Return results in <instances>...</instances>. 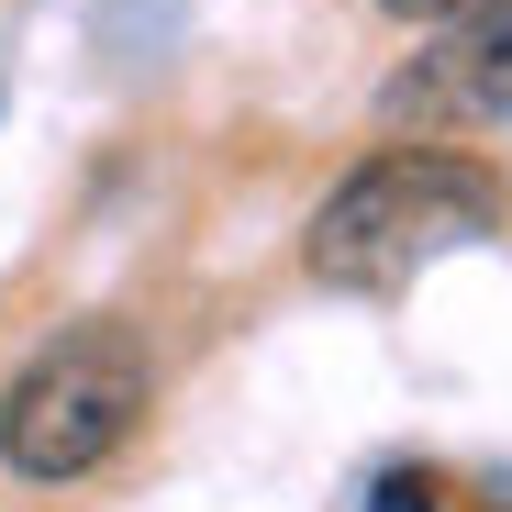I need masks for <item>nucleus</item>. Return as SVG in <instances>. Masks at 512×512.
<instances>
[{
  "mask_svg": "<svg viewBox=\"0 0 512 512\" xmlns=\"http://www.w3.org/2000/svg\"><path fill=\"white\" fill-rule=\"evenodd\" d=\"M501 212H512L501 167H479L468 145H390V156L346 167V179L323 190V212L301 234V268L323 290L390 301V290H412L423 268H435L446 245L501 234Z\"/></svg>",
  "mask_w": 512,
  "mask_h": 512,
  "instance_id": "obj_1",
  "label": "nucleus"
},
{
  "mask_svg": "<svg viewBox=\"0 0 512 512\" xmlns=\"http://www.w3.org/2000/svg\"><path fill=\"white\" fill-rule=\"evenodd\" d=\"M156 401V357L134 323H67L56 346H34L0 390V468L12 479H90Z\"/></svg>",
  "mask_w": 512,
  "mask_h": 512,
  "instance_id": "obj_2",
  "label": "nucleus"
},
{
  "mask_svg": "<svg viewBox=\"0 0 512 512\" xmlns=\"http://www.w3.org/2000/svg\"><path fill=\"white\" fill-rule=\"evenodd\" d=\"M379 112L390 123H512V12H490L423 67H401Z\"/></svg>",
  "mask_w": 512,
  "mask_h": 512,
  "instance_id": "obj_3",
  "label": "nucleus"
},
{
  "mask_svg": "<svg viewBox=\"0 0 512 512\" xmlns=\"http://www.w3.org/2000/svg\"><path fill=\"white\" fill-rule=\"evenodd\" d=\"M368 512H446V479H435V468H390V479L368 490Z\"/></svg>",
  "mask_w": 512,
  "mask_h": 512,
  "instance_id": "obj_4",
  "label": "nucleus"
},
{
  "mask_svg": "<svg viewBox=\"0 0 512 512\" xmlns=\"http://www.w3.org/2000/svg\"><path fill=\"white\" fill-rule=\"evenodd\" d=\"M379 12H401V23H490V12H512V0H379Z\"/></svg>",
  "mask_w": 512,
  "mask_h": 512,
  "instance_id": "obj_5",
  "label": "nucleus"
}]
</instances>
